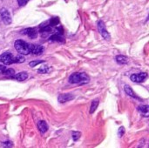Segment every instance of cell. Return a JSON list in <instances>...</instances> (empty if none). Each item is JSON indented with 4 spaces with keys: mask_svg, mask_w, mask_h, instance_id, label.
Returning a JSON list of instances; mask_svg holds the SVG:
<instances>
[{
    "mask_svg": "<svg viewBox=\"0 0 149 148\" xmlns=\"http://www.w3.org/2000/svg\"><path fill=\"white\" fill-rule=\"evenodd\" d=\"M89 81V77L83 72H75L69 77L71 84H86Z\"/></svg>",
    "mask_w": 149,
    "mask_h": 148,
    "instance_id": "obj_1",
    "label": "cell"
},
{
    "mask_svg": "<svg viewBox=\"0 0 149 148\" xmlns=\"http://www.w3.org/2000/svg\"><path fill=\"white\" fill-rule=\"evenodd\" d=\"M14 46L16 48V50L17 51L18 53L22 54V55H28L31 53L30 51V44L26 43L24 40H17L14 43Z\"/></svg>",
    "mask_w": 149,
    "mask_h": 148,
    "instance_id": "obj_2",
    "label": "cell"
},
{
    "mask_svg": "<svg viewBox=\"0 0 149 148\" xmlns=\"http://www.w3.org/2000/svg\"><path fill=\"white\" fill-rule=\"evenodd\" d=\"M98 30H99V32L100 33V35L106 39V40H110L111 37H110V34L109 32L107 31V30L106 29V25L104 24V22L102 20H100L98 21Z\"/></svg>",
    "mask_w": 149,
    "mask_h": 148,
    "instance_id": "obj_3",
    "label": "cell"
},
{
    "mask_svg": "<svg viewBox=\"0 0 149 148\" xmlns=\"http://www.w3.org/2000/svg\"><path fill=\"white\" fill-rule=\"evenodd\" d=\"M0 62L3 65H11L14 63V56L10 52H4L0 55Z\"/></svg>",
    "mask_w": 149,
    "mask_h": 148,
    "instance_id": "obj_4",
    "label": "cell"
},
{
    "mask_svg": "<svg viewBox=\"0 0 149 148\" xmlns=\"http://www.w3.org/2000/svg\"><path fill=\"white\" fill-rule=\"evenodd\" d=\"M0 17L3 20V22L5 24H10L11 23V17L10 12L5 9V8H2L0 9Z\"/></svg>",
    "mask_w": 149,
    "mask_h": 148,
    "instance_id": "obj_5",
    "label": "cell"
},
{
    "mask_svg": "<svg viewBox=\"0 0 149 148\" xmlns=\"http://www.w3.org/2000/svg\"><path fill=\"white\" fill-rule=\"evenodd\" d=\"M148 78V74L146 72H140V73H135V74H132L130 79L133 82H136V83H141L144 82L145 79Z\"/></svg>",
    "mask_w": 149,
    "mask_h": 148,
    "instance_id": "obj_6",
    "label": "cell"
},
{
    "mask_svg": "<svg viewBox=\"0 0 149 148\" xmlns=\"http://www.w3.org/2000/svg\"><path fill=\"white\" fill-rule=\"evenodd\" d=\"M30 51L34 55H41L44 51V47L39 44H30Z\"/></svg>",
    "mask_w": 149,
    "mask_h": 148,
    "instance_id": "obj_7",
    "label": "cell"
},
{
    "mask_svg": "<svg viewBox=\"0 0 149 148\" xmlns=\"http://www.w3.org/2000/svg\"><path fill=\"white\" fill-rule=\"evenodd\" d=\"M21 33L24 34V35L28 36L31 38H35L37 37V35H38V32H37L35 28H26V29L23 30L21 31Z\"/></svg>",
    "mask_w": 149,
    "mask_h": 148,
    "instance_id": "obj_8",
    "label": "cell"
},
{
    "mask_svg": "<svg viewBox=\"0 0 149 148\" xmlns=\"http://www.w3.org/2000/svg\"><path fill=\"white\" fill-rule=\"evenodd\" d=\"M74 99V96L72 94H70V93H66V94H60L58 96V102L60 103H65V102H68V101H71Z\"/></svg>",
    "mask_w": 149,
    "mask_h": 148,
    "instance_id": "obj_9",
    "label": "cell"
},
{
    "mask_svg": "<svg viewBox=\"0 0 149 148\" xmlns=\"http://www.w3.org/2000/svg\"><path fill=\"white\" fill-rule=\"evenodd\" d=\"M38 130H39V132H40L41 133H46L47 130H48V125L46 124L45 121L41 120V121H39V122L38 123Z\"/></svg>",
    "mask_w": 149,
    "mask_h": 148,
    "instance_id": "obj_10",
    "label": "cell"
},
{
    "mask_svg": "<svg viewBox=\"0 0 149 148\" xmlns=\"http://www.w3.org/2000/svg\"><path fill=\"white\" fill-rule=\"evenodd\" d=\"M138 111L141 113V114L144 117H148L149 106L148 105H142L138 107Z\"/></svg>",
    "mask_w": 149,
    "mask_h": 148,
    "instance_id": "obj_11",
    "label": "cell"
},
{
    "mask_svg": "<svg viewBox=\"0 0 149 148\" xmlns=\"http://www.w3.org/2000/svg\"><path fill=\"white\" fill-rule=\"evenodd\" d=\"M13 78H14L15 79L18 80V81H24V80L28 78V74H27L26 72H19V73L14 75Z\"/></svg>",
    "mask_w": 149,
    "mask_h": 148,
    "instance_id": "obj_12",
    "label": "cell"
},
{
    "mask_svg": "<svg viewBox=\"0 0 149 148\" xmlns=\"http://www.w3.org/2000/svg\"><path fill=\"white\" fill-rule=\"evenodd\" d=\"M124 90H125V92H126L128 96H130V97H132V98H134V99H139V98L136 96V94L134 93V92L133 91V89H132L129 85H126L125 87H124Z\"/></svg>",
    "mask_w": 149,
    "mask_h": 148,
    "instance_id": "obj_13",
    "label": "cell"
},
{
    "mask_svg": "<svg viewBox=\"0 0 149 148\" xmlns=\"http://www.w3.org/2000/svg\"><path fill=\"white\" fill-rule=\"evenodd\" d=\"M116 61L118 64L120 65H126L128 63V58L126 57V56H123V55H118L116 57Z\"/></svg>",
    "mask_w": 149,
    "mask_h": 148,
    "instance_id": "obj_14",
    "label": "cell"
},
{
    "mask_svg": "<svg viewBox=\"0 0 149 148\" xmlns=\"http://www.w3.org/2000/svg\"><path fill=\"white\" fill-rule=\"evenodd\" d=\"M50 41L52 42H59V43H64L65 39L58 34H54L50 38Z\"/></svg>",
    "mask_w": 149,
    "mask_h": 148,
    "instance_id": "obj_15",
    "label": "cell"
},
{
    "mask_svg": "<svg viewBox=\"0 0 149 148\" xmlns=\"http://www.w3.org/2000/svg\"><path fill=\"white\" fill-rule=\"evenodd\" d=\"M98 106H99V99L93 100L92 105H91V108H90V113H91V114H93V113L96 111Z\"/></svg>",
    "mask_w": 149,
    "mask_h": 148,
    "instance_id": "obj_16",
    "label": "cell"
},
{
    "mask_svg": "<svg viewBox=\"0 0 149 148\" xmlns=\"http://www.w3.org/2000/svg\"><path fill=\"white\" fill-rule=\"evenodd\" d=\"M80 136H81V133H80L79 132L74 131V132H72V140H73L74 141H77V140L80 138Z\"/></svg>",
    "mask_w": 149,
    "mask_h": 148,
    "instance_id": "obj_17",
    "label": "cell"
},
{
    "mask_svg": "<svg viewBox=\"0 0 149 148\" xmlns=\"http://www.w3.org/2000/svg\"><path fill=\"white\" fill-rule=\"evenodd\" d=\"M24 61H25L24 58L23 56H21V55H18L17 57H14V63H23Z\"/></svg>",
    "mask_w": 149,
    "mask_h": 148,
    "instance_id": "obj_18",
    "label": "cell"
},
{
    "mask_svg": "<svg viewBox=\"0 0 149 148\" xmlns=\"http://www.w3.org/2000/svg\"><path fill=\"white\" fill-rule=\"evenodd\" d=\"M59 23V19L58 17H53L50 20V25L51 26H55V25H58Z\"/></svg>",
    "mask_w": 149,
    "mask_h": 148,
    "instance_id": "obj_19",
    "label": "cell"
},
{
    "mask_svg": "<svg viewBox=\"0 0 149 148\" xmlns=\"http://www.w3.org/2000/svg\"><path fill=\"white\" fill-rule=\"evenodd\" d=\"M43 62H44V60H33V61H31V62L29 63V65H30L31 67H35L37 65L41 64V63H43Z\"/></svg>",
    "mask_w": 149,
    "mask_h": 148,
    "instance_id": "obj_20",
    "label": "cell"
},
{
    "mask_svg": "<svg viewBox=\"0 0 149 148\" xmlns=\"http://www.w3.org/2000/svg\"><path fill=\"white\" fill-rule=\"evenodd\" d=\"M3 74L11 76V75H14V74H15V71H14L13 69H11V68H10V69H6V70L4 71V72H3Z\"/></svg>",
    "mask_w": 149,
    "mask_h": 148,
    "instance_id": "obj_21",
    "label": "cell"
},
{
    "mask_svg": "<svg viewBox=\"0 0 149 148\" xmlns=\"http://www.w3.org/2000/svg\"><path fill=\"white\" fill-rule=\"evenodd\" d=\"M48 71H49L48 66H43L42 68L38 69V72H40V73H46V72H48Z\"/></svg>",
    "mask_w": 149,
    "mask_h": 148,
    "instance_id": "obj_22",
    "label": "cell"
},
{
    "mask_svg": "<svg viewBox=\"0 0 149 148\" xmlns=\"http://www.w3.org/2000/svg\"><path fill=\"white\" fill-rule=\"evenodd\" d=\"M124 133H125V128L124 127H120V129L118 131V136L119 137H122Z\"/></svg>",
    "mask_w": 149,
    "mask_h": 148,
    "instance_id": "obj_23",
    "label": "cell"
},
{
    "mask_svg": "<svg viewBox=\"0 0 149 148\" xmlns=\"http://www.w3.org/2000/svg\"><path fill=\"white\" fill-rule=\"evenodd\" d=\"M28 1L29 0H17V3H18V4L20 6H24V5H25L28 3Z\"/></svg>",
    "mask_w": 149,
    "mask_h": 148,
    "instance_id": "obj_24",
    "label": "cell"
},
{
    "mask_svg": "<svg viewBox=\"0 0 149 148\" xmlns=\"http://www.w3.org/2000/svg\"><path fill=\"white\" fill-rule=\"evenodd\" d=\"M5 70H6V67L3 65H0V74H3Z\"/></svg>",
    "mask_w": 149,
    "mask_h": 148,
    "instance_id": "obj_25",
    "label": "cell"
},
{
    "mask_svg": "<svg viewBox=\"0 0 149 148\" xmlns=\"http://www.w3.org/2000/svg\"><path fill=\"white\" fill-rule=\"evenodd\" d=\"M10 144H11V143H10V141H7V142H5V143L3 144V147H11Z\"/></svg>",
    "mask_w": 149,
    "mask_h": 148,
    "instance_id": "obj_26",
    "label": "cell"
}]
</instances>
